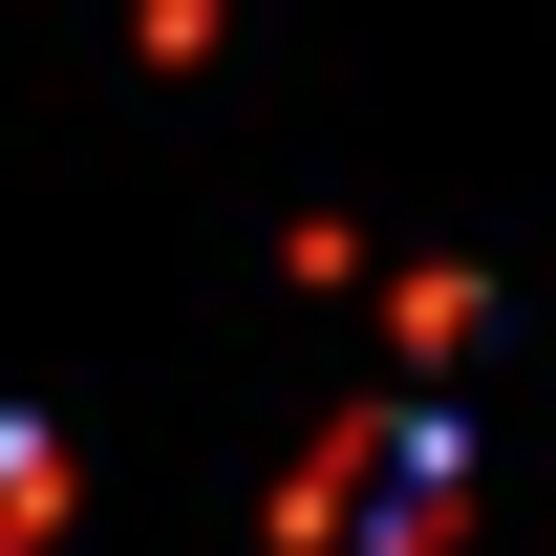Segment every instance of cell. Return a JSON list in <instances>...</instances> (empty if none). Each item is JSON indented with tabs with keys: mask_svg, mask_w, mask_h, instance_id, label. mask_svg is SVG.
Masks as SVG:
<instances>
[{
	"mask_svg": "<svg viewBox=\"0 0 556 556\" xmlns=\"http://www.w3.org/2000/svg\"><path fill=\"white\" fill-rule=\"evenodd\" d=\"M65 535V450H43V428H0V556H43Z\"/></svg>",
	"mask_w": 556,
	"mask_h": 556,
	"instance_id": "cell-1",
	"label": "cell"
}]
</instances>
